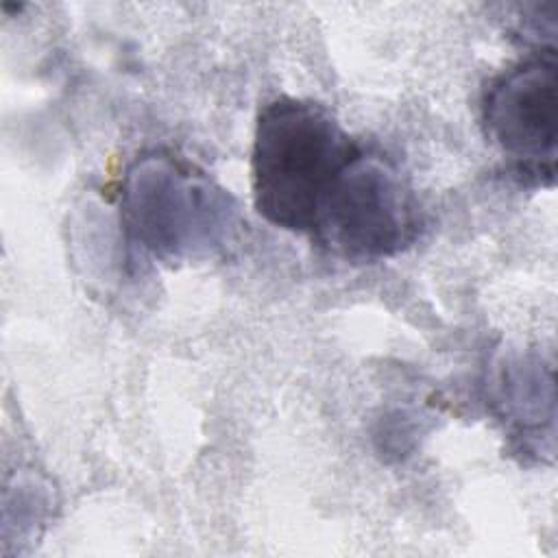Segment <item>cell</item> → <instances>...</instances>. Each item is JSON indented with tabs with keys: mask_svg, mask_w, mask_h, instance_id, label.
Wrapping results in <instances>:
<instances>
[{
	"mask_svg": "<svg viewBox=\"0 0 558 558\" xmlns=\"http://www.w3.org/2000/svg\"><path fill=\"white\" fill-rule=\"evenodd\" d=\"M357 146L318 102L277 98L257 118L251 155L255 209L288 231L314 229L320 198Z\"/></svg>",
	"mask_w": 558,
	"mask_h": 558,
	"instance_id": "6da1fadb",
	"label": "cell"
},
{
	"mask_svg": "<svg viewBox=\"0 0 558 558\" xmlns=\"http://www.w3.org/2000/svg\"><path fill=\"white\" fill-rule=\"evenodd\" d=\"M233 205L190 163L166 155L137 159L122 187V225L129 238L159 257H190L220 246Z\"/></svg>",
	"mask_w": 558,
	"mask_h": 558,
	"instance_id": "7a4b0ae2",
	"label": "cell"
},
{
	"mask_svg": "<svg viewBox=\"0 0 558 558\" xmlns=\"http://www.w3.org/2000/svg\"><path fill=\"white\" fill-rule=\"evenodd\" d=\"M416 209L397 168L360 146L318 203L312 235L349 259H379L405 248Z\"/></svg>",
	"mask_w": 558,
	"mask_h": 558,
	"instance_id": "3957f363",
	"label": "cell"
},
{
	"mask_svg": "<svg viewBox=\"0 0 558 558\" xmlns=\"http://www.w3.org/2000/svg\"><path fill=\"white\" fill-rule=\"evenodd\" d=\"M484 124L493 144L521 172L554 179L558 150V59L543 50L497 76L484 96Z\"/></svg>",
	"mask_w": 558,
	"mask_h": 558,
	"instance_id": "277c9868",
	"label": "cell"
}]
</instances>
